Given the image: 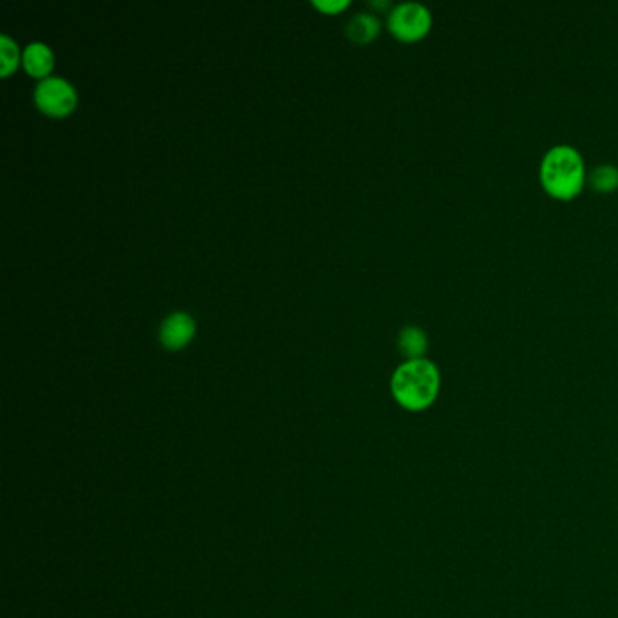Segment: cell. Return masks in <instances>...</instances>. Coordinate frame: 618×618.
I'll use <instances>...</instances> for the list:
<instances>
[{
  "label": "cell",
  "instance_id": "cell-1",
  "mask_svg": "<svg viewBox=\"0 0 618 618\" xmlns=\"http://www.w3.org/2000/svg\"><path fill=\"white\" fill-rule=\"evenodd\" d=\"M539 182L551 198L570 202L588 184V169L579 149L570 144L551 145L539 165Z\"/></svg>",
  "mask_w": 618,
  "mask_h": 618
},
{
  "label": "cell",
  "instance_id": "cell-2",
  "mask_svg": "<svg viewBox=\"0 0 618 618\" xmlns=\"http://www.w3.org/2000/svg\"><path fill=\"white\" fill-rule=\"evenodd\" d=\"M441 383V370L432 359H406L392 374L390 392L408 412H425L437 401Z\"/></svg>",
  "mask_w": 618,
  "mask_h": 618
},
{
  "label": "cell",
  "instance_id": "cell-3",
  "mask_svg": "<svg viewBox=\"0 0 618 618\" xmlns=\"http://www.w3.org/2000/svg\"><path fill=\"white\" fill-rule=\"evenodd\" d=\"M434 24L432 11L421 2H399L388 13L387 26L390 33L401 42H417L425 39Z\"/></svg>",
  "mask_w": 618,
  "mask_h": 618
},
{
  "label": "cell",
  "instance_id": "cell-4",
  "mask_svg": "<svg viewBox=\"0 0 618 618\" xmlns=\"http://www.w3.org/2000/svg\"><path fill=\"white\" fill-rule=\"evenodd\" d=\"M35 104L44 115L64 118L77 107V89L66 78H44L35 87Z\"/></svg>",
  "mask_w": 618,
  "mask_h": 618
},
{
  "label": "cell",
  "instance_id": "cell-5",
  "mask_svg": "<svg viewBox=\"0 0 618 618\" xmlns=\"http://www.w3.org/2000/svg\"><path fill=\"white\" fill-rule=\"evenodd\" d=\"M194 334H196V323H194L193 316L182 310L169 314L158 330L160 343L167 350L184 348L187 343L193 341Z\"/></svg>",
  "mask_w": 618,
  "mask_h": 618
},
{
  "label": "cell",
  "instance_id": "cell-6",
  "mask_svg": "<svg viewBox=\"0 0 618 618\" xmlns=\"http://www.w3.org/2000/svg\"><path fill=\"white\" fill-rule=\"evenodd\" d=\"M22 66L31 77L44 80L55 66V53L44 42H31L22 51Z\"/></svg>",
  "mask_w": 618,
  "mask_h": 618
},
{
  "label": "cell",
  "instance_id": "cell-7",
  "mask_svg": "<svg viewBox=\"0 0 618 618\" xmlns=\"http://www.w3.org/2000/svg\"><path fill=\"white\" fill-rule=\"evenodd\" d=\"M397 347L406 359L425 358L428 350V336L417 325H406L397 336Z\"/></svg>",
  "mask_w": 618,
  "mask_h": 618
},
{
  "label": "cell",
  "instance_id": "cell-8",
  "mask_svg": "<svg viewBox=\"0 0 618 618\" xmlns=\"http://www.w3.org/2000/svg\"><path fill=\"white\" fill-rule=\"evenodd\" d=\"M381 29V22L372 13H358L348 20L347 35L348 39L356 44H368L376 39Z\"/></svg>",
  "mask_w": 618,
  "mask_h": 618
},
{
  "label": "cell",
  "instance_id": "cell-9",
  "mask_svg": "<svg viewBox=\"0 0 618 618\" xmlns=\"http://www.w3.org/2000/svg\"><path fill=\"white\" fill-rule=\"evenodd\" d=\"M588 184L595 193L611 194L618 191V167L613 164H600L588 174Z\"/></svg>",
  "mask_w": 618,
  "mask_h": 618
},
{
  "label": "cell",
  "instance_id": "cell-10",
  "mask_svg": "<svg viewBox=\"0 0 618 618\" xmlns=\"http://www.w3.org/2000/svg\"><path fill=\"white\" fill-rule=\"evenodd\" d=\"M0 60H2V77H10L11 73L17 69L22 55H20L19 44L11 39L10 35L2 33L0 35Z\"/></svg>",
  "mask_w": 618,
  "mask_h": 618
},
{
  "label": "cell",
  "instance_id": "cell-11",
  "mask_svg": "<svg viewBox=\"0 0 618 618\" xmlns=\"http://www.w3.org/2000/svg\"><path fill=\"white\" fill-rule=\"evenodd\" d=\"M312 4L325 13H338L350 6V0H314Z\"/></svg>",
  "mask_w": 618,
  "mask_h": 618
}]
</instances>
